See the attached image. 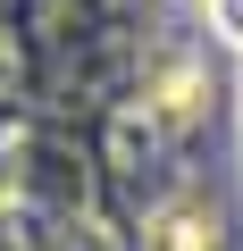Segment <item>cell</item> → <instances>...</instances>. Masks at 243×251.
Listing matches in <instances>:
<instances>
[{"label":"cell","instance_id":"2","mask_svg":"<svg viewBox=\"0 0 243 251\" xmlns=\"http://www.w3.org/2000/svg\"><path fill=\"white\" fill-rule=\"evenodd\" d=\"M210 25H218L226 50H243V0H210Z\"/></svg>","mask_w":243,"mask_h":251},{"label":"cell","instance_id":"1","mask_svg":"<svg viewBox=\"0 0 243 251\" xmlns=\"http://www.w3.org/2000/svg\"><path fill=\"white\" fill-rule=\"evenodd\" d=\"M143 251H226V218L210 193H168L143 218Z\"/></svg>","mask_w":243,"mask_h":251}]
</instances>
